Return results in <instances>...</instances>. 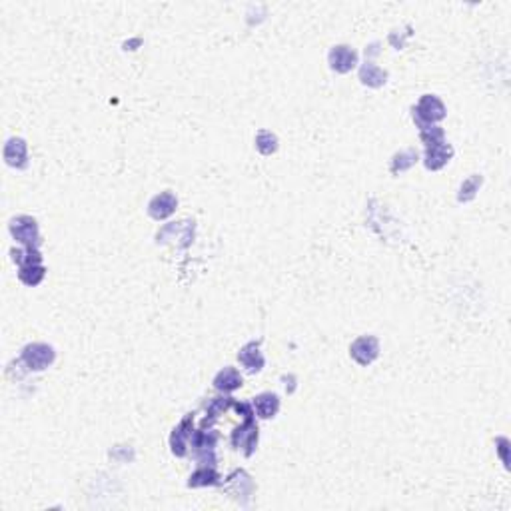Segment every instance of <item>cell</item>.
Returning <instances> with one entry per match:
<instances>
[{"label": "cell", "instance_id": "cell-2", "mask_svg": "<svg viewBox=\"0 0 511 511\" xmlns=\"http://www.w3.org/2000/svg\"><path fill=\"white\" fill-rule=\"evenodd\" d=\"M10 234L22 244L24 248H38L40 246V234H38L37 220L30 216H19L10 220Z\"/></svg>", "mask_w": 511, "mask_h": 511}, {"label": "cell", "instance_id": "cell-14", "mask_svg": "<svg viewBox=\"0 0 511 511\" xmlns=\"http://www.w3.org/2000/svg\"><path fill=\"white\" fill-rule=\"evenodd\" d=\"M242 383H244V380H242L236 367H224L214 378V385L220 392H234L238 387H242Z\"/></svg>", "mask_w": 511, "mask_h": 511}, {"label": "cell", "instance_id": "cell-19", "mask_svg": "<svg viewBox=\"0 0 511 511\" xmlns=\"http://www.w3.org/2000/svg\"><path fill=\"white\" fill-rule=\"evenodd\" d=\"M416 162H418V152H416V150L400 152V154L394 158V162H392V172H394V174L403 172V170H407L409 166H414Z\"/></svg>", "mask_w": 511, "mask_h": 511}, {"label": "cell", "instance_id": "cell-13", "mask_svg": "<svg viewBox=\"0 0 511 511\" xmlns=\"http://www.w3.org/2000/svg\"><path fill=\"white\" fill-rule=\"evenodd\" d=\"M252 405H254L258 418L270 420V418H274L276 414H278V409H280V398L276 394H272V392H266V394H260L258 398H254Z\"/></svg>", "mask_w": 511, "mask_h": 511}, {"label": "cell", "instance_id": "cell-10", "mask_svg": "<svg viewBox=\"0 0 511 511\" xmlns=\"http://www.w3.org/2000/svg\"><path fill=\"white\" fill-rule=\"evenodd\" d=\"M176 206H178L176 196H174L172 192H162V194H158V196H154V198L150 200V204H148V212H150V216L154 220H164L168 218L170 214H174Z\"/></svg>", "mask_w": 511, "mask_h": 511}, {"label": "cell", "instance_id": "cell-6", "mask_svg": "<svg viewBox=\"0 0 511 511\" xmlns=\"http://www.w3.org/2000/svg\"><path fill=\"white\" fill-rule=\"evenodd\" d=\"M349 354L360 365H369L380 356V342L374 336H362L351 344Z\"/></svg>", "mask_w": 511, "mask_h": 511}, {"label": "cell", "instance_id": "cell-15", "mask_svg": "<svg viewBox=\"0 0 511 511\" xmlns=\"http://www.w3.org/2000/svg\"><path fill=\"white\" fill-rule=\"evenodd\" d=\"M220 483V475L218 472L214 470V465H204L200 470H196L194 474L190 475V481L188 485L190 488H206V485H218Z\"/></svg>", "mask_w": 511, "mask_h": 511}, {"label": "cell", "instance_id": "cell-21", "mask_svg": "<svg viewBox=\"0 0 511 511\" xmlns=\"http://www.w3.org/2000/svg\"><path fill=\"white\" fill-rule=\"evenodd\" d=\"M483 182V178L481 176H472V178H467L465 182L461 184V190H459V202H467L472 200L475 196V192L479 190V186Z\"/></svg>", "mask_w": 511, "mask_h": 511}, {"label": "cell", "instance_id": "cell-3", "mask_svg": "<svg viewBox=\"0 0 511 511\" xmlns=\"http://www.w3.org/2000/svg\"><path fill=\"white\" fill-rule=\"evenodd\" d=\"M190 443H192L194 457L200 463H204V465H214V461H216L214 450H216V443H218V434L216 432H206V430L194 432Z\"/></svg>", "mask_w": 511, "mask_h": 511}, {"label": "cell", "instance_id": "cell-17", "mask_svg": "<svg viewBox=\"0 0 511 511\" xmlns=\"http://www.w3.org/2000/svg\"><path fill=\"white\" fill-rule=\"evenodd\" d=\"M46 276V268L42 264H35V266H22L19 270V278L22 284L26 286H38Z\"/></svg>", "mask_w": 511, "mask_h": 511}, {"label": "cell", "instance_id": "cell-5", "mask_svg": "<svg viewBox=\"0 0 511 511\" xmlns=\"http://www.w3.org/2000/svg\"><path fill=\"white\" fill-rule=\"evenodd\" d=\"M22 362L30 369L40 372L55 362V349L46 344H28L22 349Z\"/></svg>", "mask_w": 511, "mask_h": 511}, {"label": "cell", "instance_id": "cell-11", "mask_svg": "<svg viewBox=\"0 0 511 511\" xmlns=\"http://www.w3.org/2000/svg\"><path fill=\"white\" fill-rule=\"evenodd\" d=\"M454 156V148L450 146L447 142H441L436 146H427L425 150V168L427 170H439L447 164Z\"/></svg>", "mask_w": 511, "mask_h": 511}, {"label": "cell", "instance_id": "cell-18", "mask_svg": "<svg viewBox=\"0 0 511 511\" xmlns=\"http://www.w3.org/2000/svg\"><path fill=\"white\" fill-rule=\"evenodd\" d=\"M12 262L22 266H35V264H42V256L38 252V248H22V250H12Z\"/></svg>", "mask_w": 511, "mask_h": 511}, {"label": "cell", "instance_id": "cell-22", "mask_svg": "<svg viewBox=\"0 0 511 511\" xmlns=\"http://www.w3.org/2000/svg\"><path fill=\"white\" fill-rule=\"evenodd\" d=\"M421 140L425 146H436V144H441L445 142L443 140V130L439 126H430L425 130H421Z\"/></svg>", "mask_w": 511, "mask_h": 511}, {"label": "cell", "instance_id": "cell-1", "mask_svg": "<svg viewBox=\"0 0 511 511\" xmlns=\"http://www.w3.org/2000/svg\"><path fill=\"white\" fill-rule=\"evenodd\" d=\"M443 118H445V106H443V102L439 100L438 96H434V94L421 96L418 106H414V120L420 126V130L434 126L436 122L443 120Z\"/></svg>", "mask_w": 511, "mask_h": 511}, {"label": "cell", "instance_id": "cell-12", "mask_svg": "<svg viewBox=\"0 0 511 511\" xmlns=\"http://www.w3.org/2000/svg\"><path fill=\"white\" fill-rule=\"evenodd\" d=\"M260 342H250V344H246V346L240 349V354H238V360H240V364L244 365L250 374H256V372H260L264 364H266V360H264V356L260 354Z\"/></svg>", "mask_w": 511, "mask_h": 511}, {"label": "cell", "instance_id": "cell-9", "mask_svg": "<svg viewBox=\"0 0 511 511\" xmlns=\"http://www.w3.org/2000/svg\"><path fill=\"white\" fill-rule=\"evenodd\" d=\"M4 160L12 168L28 166V146L22 138H10L4 146Z\"/></svg>", "mask_w": 511, "mask_h": 511}, {"label": "cell", "instance_id": "cell-4", "mask_svg": "<svg viewBox=\"0 0 511 511\" xmlns=\"http://www.w3.org/2000/svg\"><path fill=\"white\" fill-rule=\"evenodd\" d=\"M232 445L242 450L244 456L250 457L254 454L256 445H258V425L254 423V416L244 418V423L234 430L232 434Z\"/></svg>", "mask_w": 511, "mask_h": 511}, {"label": "cell", "instance_id": "cell-20", "mask_svg": "<svg viewBox=\"0 0 511 511\" xmlns=\"http://www.w3.org/2000/svg\"><path fill=\"white\" fill-rule=\"evenodd\" d=\"M256 146L258 150L262 152V154H272L276 152V148H278V140H276V136L272 132H268V130H262L258 136H256Z\"/></svg>", "mask_w": 511, "mask_h": 511}, {"label": "cell", "instance_id": "cell-8", "mask_svg": "<svg viewBox=\"0 0 511 511\" xmlns=\"http://www.w3.org/2000/svg\"><path fill=\"white\" fill-rule=\"evenodd\" d=\"M328 60L331 70L346 74L349 73L351 68H356V64H358V52H356L351 46H346V44L334 46V48L329 50Z\"/></svg>", "mask_w": 511, "mask_h": 511}, {"label": "cell", "instance_id": "cell-16", "mask_svg": "<svg viewBox=\"0 0 511 511\" xmlns=\"http://www.w3.org/2000/svg\"><path fill=\"white\" fill-rule=\"evenodd\" d=\"M360 78H362V82L367 84V86L378 88V86L385 84V80H387V73L380 70V68H378L376 64H372V62H365L364 66H362V70H360Z\"/></svg>", "mask_w": 511, "mask_h": 511}, {"label": "cell", "instance_id": "cell-7", "mask_svg": "<svg viewBox=\"0 0 511 511\" xmlns=\"http://www.w3.org/2000/svg\"><path fill=\"white\" fill-rule=\"evenodd\" d=\"M192 423H194V414H188L178 427H174L172 436H170V447H172V454L178 457L186 456L188 452V443L192 439Z\"/></svg>", "mask_w": 511, "mask_h": 511}]
</instances>
